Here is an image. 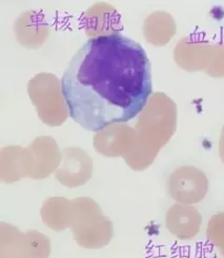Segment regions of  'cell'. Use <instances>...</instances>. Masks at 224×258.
Instances as JSON below:
<instances>
[{"label":"cell","mask_w":224,"mask_h":258,"mask_svg":"<svg viewBox=\"0 0 224 258\" xmlns=\"http://www.w3.org/2000/svg\"><path fill=\"white\" fill-rule=\"evenodd\" d=\"M168 190L173 199L183 205L202 202L208 191L206 175L192 166L175 170L169 178Z\"/></svg>","instance_id":"3957f363"},{"label":"cell","mask_w":224,"mask_h":258,"mask_svg":"<svg viewBox=\"0 0 224 258\" xmlns=\"http://www.w3.org/2000/svg\"><path fill=\"white\" fill-rule=\"evenodd\" d=\"M166 225L176 238L190 240L196 237L200 232L202 216L192 206L176 204L168 211Z\"/></svg>","instance_id":"5b68a950"},{"label":"cell","mask_w":224,"mask_h":258,"mask_svg":"<svg viewBox=\"0 0 224 258\" xmlns=\"http://www.w3.org/2000/svg\"><path fill=\"white\" fill-rule=\"evenodd\" d=\"M206 236L208 241L213 243L224 257V212L210 218L206 230Z\"/></svg>","instance_id":"52a82bcc"},{"label":"cell","mask_w":224,"mask_h":258,"mask_svg":"<svg viewBox=\"0 0 224 258\" xmlns=\"http://www.w3.org/2000/svg\"><path fill=\"white\" fill-rule=\"evenodd\" d=\"M61 93L70 118L85 130L98 132L132 120L153 93L147 54L121 34L90 38L67 63Z\"/></svg>","instance_id":"6da1fadb"},{"label":"cell","mask_w":224,"mask_h":258,"mask_svg":"<svg viewBox=\"0 0 224 258\" xmlns=\"http://www.w3.org/2000/svg\"><path fill=\"white\" fill-rule=\"evenodd\" d=\"M219 153H220V157H221L222 161L224 162V127H223L221 139H220V144H219Z\"/></svg>","instance_id":"ba28073f"},{"label":"cell","mask_w":224,"mask_h":258,"mask_svg":"<svg viewBox=\"0 0 224 258\" xmlns=\"http://www.w3.org/2000/svg\"><path fill=\"white\" fill-rule=\"evenodd\" d=\"M15 229L4 232L0 258H49L51 241L37 232L22 237Z\"/></svg>","instance_id":"277c9868"},{"label":"cell","mask_w":224,"mask_h":258,"mask_svg":"<svg viewBox=\"0 0 224 258\" xmlns=\"http://www.w3.org/2000/svg\"><path fill=\"white\" fill-rule=\"evenodd\" d=\"M92 175V162L81 151L69 150L65 152L63 168L58 171L57 179L68 186L86 183Z\"/></svg>","instance_id":"8992f818"},{"label":"cell","mask_w":224,"mask_h":258,"mask_svg":"<svg viewBox=\"0 0 224 258\" xmlns=\"http://www.w3.org/2000/svg\"><path fill=\"white\" fill-rule=\"evenodd\" d=\"M82 208L81 219L73 228L74 238L79 245L86 249H101L113 237V229L93 202L86 198L80 202Z\"/></svg>","instance_id":"7a4b0ae2"}]
</instances>
